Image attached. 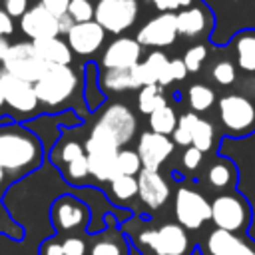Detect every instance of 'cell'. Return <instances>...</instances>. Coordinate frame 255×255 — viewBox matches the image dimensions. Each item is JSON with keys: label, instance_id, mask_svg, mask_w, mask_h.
Returning a JSON list of instances; mask_svg holds the SVG:
<instances>
[{"label": "cell", "instance_id": "cb8c5ba5", "mask_svg": "<svg viewBox=\"0 0 255 255\" xmlns=\"http://www.w3.org/2000/svg\"><path fill=\"white\" fill-rule=\"evenodd\" d=\"M205 181L211 189L215 191H223V189H229L235 185L237 181V169L235 165L227 159V157H217L209 167H207V173H205Z\"/></svg>", "mask_w": 255, "mask_h": 255}, {"label": "cell", "instance_id": "5bb4252c", "mask_svg": "<svg viewBox=\"0 0 255 255\" xmlns=\"http://www.w3.org/2000/svg\"><path fill=\"white\" fill-rule=\"evenodd\" d=\"M98 122L104 124L114 133V137L120 143V147L129 143L133 139V135H135V129H137V120H135L133 112L124 104H112L102 114V118Z\"/></svg>", "mask_w": 255, "mask_h": 255}, {"label": "cell", "instance_id": "4dcf8cb0", "mask_svg": "<svg viewBox=\"0 0 255 255\" xmlns=\"http://www.w3.org/2000/svg\"><path fill=\"white\" fill-rule=\"evenodd\" d=\"M191 145H195L203 153L213 149V145H215V126L209 120H201L199 118V122L195 126V131H193Z\"/></svg>", "mask_w": 255, "mask_h": 255}, {"label": "cell", "instance_id": "603a6c76", "mask_svg": "<svg viewBox=\"0 0 255 255\" xmlns=\"http://www.w3.org/2000/svg\"><path fill=\"white\" fill-rule=\"evenodd\" d=\"M38 56L50 66V64H60V66H70L72 62V48L68 42L60 40L58 36L54 38H42V40H32Z\"/></svg>", "mask_w": 255, "mask_h": 255}, {"label": "cell", "instance_id": "f907efd6", "mask_svg": "<svg viewBox=\"0 0 255 255\" xmlns=\"http://www.w3.org/2000/svg\"><path fill=\"white\" fill-rule=\"evenodd\" d=\"M2 106H4V96H2V92H0V114H2Z\"/></svg>", "mask_w": 255, "mask_h": 255}, {"label": "cell", "instance_id": "4fadbf2b", "mask_svg": "<svg viewBox=\"0 0 255 255\" xmlns=\"http://www.w3.org/2000/svg\"><path fill=\"white\" fill-rule=\"evenodd\" d=\"M66 40L74 54L90 56L102 48V44L106 40V30L96 20L80 22V24L72 26V30L66 34Z\"/></svg>", "mask_w": 255, "mask_h": 255}, {"label": "cell", "instance_id": "8fae6325", "mask_svg": "<svg viewBox=\"0 0 255 255\" xmlns=\"http://www.w3.org/2000/svg\"><path fill=\"white\" fill-rule=\"evenodd\" d=\"M141 58V44L135 38L120 36L108 44L102 54V68L104 70H126L139 64Z\"/></svg>", "mask_w": 255, "mask_h": 255}, {"label": "cell", "instance_id": "83f0119b", "mask_svg": "<svg viewBox=\"0 0 255 255\" xmlns=\"http://www.w3.org/2000/svg\"><path fill=\"white\" fill-rule=\"evenodd\" d=\"M199 122V116L195 112H185L183 116L177 118V126L171 133V141L175 145H181V147H189L191 145V139H193V131H195V126Z\"/></svg>", "mask_w": 255, "mask_h": 255}, {"label": "cell", "instance_id": "6da1fadb", "mask_svg": "<svg viewBox=\"0 0 255 255\" xmlns=\"http://www.w3.org/2000/svg\"><path fill=\"white\" fill-rule=\"evenodd\" d=\"M42 161V145L34 133L22 126L0 128V165L10 175L32 171Z\"/></svg>", "mask_w": 255, "mask_h": 255}, {"label": "cell", "instance_id": "681fc988", "mask_svg": "<svg viewBox=\"0 0 255 255\" xmlns=\"http://www.w3.org/2000/svg\"><path fill=\"white\" fill-rule=\"evenodd\" d=\"M4 175H6V171H4V167L0 165V185H2V181H4Z\"/></svg>", "mask_w": 255, "mask_h": 255}, {"label": "cell", "instance_id": "f35d334b", "mask_svg": "<svg viewBox=\"0 0 255 255\" xmlns=\"http://www.w3.org/2000/svg\"><path fill=\"white\" fill-rule=\"evenodd\" d=\"M84 153H86V149H84L78 141H66V143L60 147L58 157H60V161L70 163L72 159H76V157H80V155H84Z\"/></svg>", "mask_w": 255, "mask_h": 255}, {"label": "cell", "instance_id": "3957f363", "mask_svg": "<svg viewBox=\"0 0 255 255\" xmlns=\"http://www.w3.org/2000/svg\"><path fill=\"white\" fill-rule=\"evenodd\" d=\"M223 131L233 137H245L255 131V102L241 94H227L217 102Z\"/></svg>", "mask_w": 255, "mask_h": 255}, {"label": "cell", "instance_id": "8992f818", "mask_svg": "<svg viewBox=\"0 0 255 255\" xmlns=\"http://www.w3.org/2000/svg\"><path fill=\"white\" fill-rule=\"evenodd\" d=\"M2 66H4L2 70H6L8 74H12L20 80H26L30 84H36L48 68V64L38 56L32 42L10 44V48L2 60Z\"/></svg>", "mask_w": 255, "mask_h": 255}, {"label": "cell", "instance_id": "5b68a950", "mask_svg": "<svg viewBox=\"0 0 255 255\" xmlns=\"http://www.w3.org/2000/svg\"><path fill=\"white\" fill-rule=\"evenodd\" d=\"M211 221L217 229L241 233L251 221L249 201L239 191H223L211 201Z\"/></svg>", "mask_w": 255, "mask_h": 255}, {"label": "cell", "instance_id": "f546056e", "mask_svg": "<svg viewBox=\"0 0 255 255\" xmlns=\"http://www.w3.org/2000/svg\"><path fill=\"white\" fill-rule=\"evenodd\" d=\"M187 104L195 114L207 112L215 104V92L205 84H193L187 90Z\"/></svg>", "mask_w": 255, "mask_h": 255}, {"label": "cell", "instance_id": "e0dca14e", "mask_svg": "<svg viewBox=\"0 0 255 255\" xmlns=\"http://www.w3.org/2000/svg\"><path fill=\"white\" fill-rule=\"evenodd\" d=\"M88 207L76 197L64 195L52 205V221L60 231H72L88 223Z\"/></svg>", "mask_w": 255, "mask_h": 255}, {"label": "cell", "instance_id": "c3c4849f", "mask_svg": "<svg viewBox=\"0 0 255 255\" xmlns=\"http://www.w3.org/2000/svg\"><path fill=\"white\" fill-rule=\"evenodd\" d=\"M8 48H10V44H8V40H6V38H0V62L4 60V56H6V52H8Z\"/></svg>", "mask_w": 255, "mask_h": 255}, {"label": "cell", "instance_id": "1f68e13d", "mask_svg": "<svg viewBox=\"0 0 255 255\" xmlns=\"http://www.w3.org/2000/svg\"><path fill=\"white\" fill-rule=\"evenodd\" d=\"M116 169H118V175H135L143 169L141 165V159L137 155L135 149H122L118 151V157H116Z\"/></svg>", "mask_w": 255, "mask_h": 255}, {"label": "cell", "instance_id": "f6af8a7d", "mask_svg": "<svg viewBox=\"0 0 255 255\" xmlns=\"http://www.w3.org/2000/svg\"><path fill=\"white\" fill-rule=\"evenodd\" d=\"M14 32V22L8 16V12L4 8H0V38H6Z\"/></svg>", "mask_w": 255, "mask_h": 255}, {"label": "cell", "instance_id": "d6a6232c", "mask_svg": "<svg viewBox=\"0 0 255 255\" xmlns=\"http://www.w3.org/2000/svg\"><path fill=\"white\" fill-rule=\"evenodd\" d=\"M211 78L215 80V84L219 86H231L237 80V68L233 62L229 60H219L213 64L211 68Z\"/></svg>", "mask_w": 255, "mask_h": 255}, {"label": "cell", "instance_id": "30bf717a", "mask_svg": "<svg viewBox=\"0 0 255 255\" xmlns=\"http://www.w3.org/2000/svg\"><path fill=\"white\" fill-rule=\"evenodd\" d=\"M177 38V26H175V12H159L155 18H151L147 24H143L137 32V42L141 46L151 48H165L171 46Z\"/></svg>", "mask_w": 255, "mask_h": 255}, {"label": "cell", "instance_id": "ab89813d", "mask_svg": "<svg viewBox=\"0 0 255 255\" xmlns=\"http://www.w3.org/2000/svg\"><path fill=\"white\" fill-rule=\"evenodd\" d=\"M159 12H179L193 4V0H149Z\"/></svg>", "mask_w": 255, "mask_h": 255}, {"label": "cell", "instance_id": "9a60e30c", "mask_svg": "<svg viewBox=\"0 0 255 255\" xmlns=\"http://www.w3.org/2000/svg\"><path fill=\"white\" fill-rule=\"evenodd\" d=\"M20 30L32 38V40H42V38H54L60 34L58 28V18L46 10L40 2L30 6L26 14L20 18Z\"/></svg>", "mask_w": 255, "mask_h": 255}, {"label": "cell", "instance_id": "52a82bcc", "mask_svg": "<svg viewBox=\"0 0 255 255\" xmlns=\"http://www.w3.org/2000/svg\"><path fill=\"white\" fill-rule=\"evenodd\" d=\"M137 0H98L94 6V20L112 34H122L137 20Z\"/></svg>", "mask_w": 255, "mask_h": 255}, {"label": "cell", "instance_id": "d590c367", "mask_svg": "<svg viewBox=\"0 0 255 255\" xmlns=\"http://www.w3.org/2000/svg\"><path fill=\"white\" fill-rule=\"evenodd\" d=\"M68 14L76 24L94 20V4L90 0H72L68 6Z\"/></svg>", "mask_w": 255, "mask_h": 255}, {"label": "cell", "instance_id": "9c48e42d", "mask_svg": "<svg viewBox=\"0 0 255 255\" xmlns=\"http://www.w3.org/2000/svg\"><path fill=\"white\" fill-rule=\"evenodd\" d=\"M0 92L4 96V104L12 108L20 116H32L38 110V96L34 84L20 80L6 70H0Z\"/></svg>", "mask_w": 255, "mask_h": 255}, {"label": "cell", "instance_id": "60d3db41", "mask_svg": "<svg viewBox=\"0 0 255 255\" xmlns=\"http://www.w3.org/2000/svg\"><path fill=\"white\" fill-rule=\"evenodd\" d=\"M64 255H86V243L80 237H68L62 241Z\"/></svg>", "mask_w": 255, "mask_h": 255}, {"label": "cell", "instance_id": "7bdbcfd3", "mask_svg": "<svg viewBox=\"0 0 255 255\" xmlns=\"http://www.w3.org/2000/svg\"><path fill=\"white\" fill-rule=\"evenodd\" d=\"M70 2H72V0H40V4H42L46 10H50L56 18H60V16H64V14L68 12Z\"/></svg>", "mask_w": 255, "mask_h": 255}, {"label": "cell", "instance_id": "7c38bea8", "mask_svg": "<svg viewBox=\"0 0 255 255\" xmlns=\"http://www.w3.org/2000/svg\"><path fill=\"white\" fill-rule=\"evenodd\" d=\"M175 143L169 139V135H161L155 131H143L137 139V155L141 159V165L145 169H157L161 167V163L173 153Z\"/></svg>", "mask_w": 255, "mask_h": 255}, {"label": "cell", "instance_id": "ac0fdd59", "mask_svg": "<svg viewBox=\"0 0 255 255\" xmlns=\"http://www.w3.org/2000/svg\"><path fill=\"white\" fill-rule=\"evenodd\" d=\"M211 12L203 6H187L179 12H175V26L177 36L185 38H199L211 30Z\"/></svg>", "mask_w": 255, "mask_h": 255}, {"label": "cell", "instance_id": "ffe728a7", "mask_svg": "<svg viewBox=\"0 0 255 255\" xmlns=\"http://www.w3.org/2000/svg\"><path fill=\"white\" fill-rule=\"evenodd\" d=\"M207 249L211 255H255V251L235 233H229L217 227L215 231L209 233Z\"/></svg>", "mask_w": 255, "mask_h": 255}, {"label": "cell", "instance_id": "8d00e7d4", "mask_svg": "<svg viewBox=\"0 0 255 255\" xmlns=\"http://www.w3.org/2000/svg\"><path fill=\"white\" fill-rule=\"evenodd\" d=\"M90 255H124V243L112 237H102L92 245Z\"/></svg>", "mask_w": 255, "mask_h": 255}, {"label": "cell", "instance_id": "ba28073f", "mask_svg": "<svg viewBox=\"0 0 255 255\" xmlns=\"http://www.w3.org/2000/svg\"><path fill=\"white\" fill-rule=\"evenodd\" d=\"M173 213L181 227L199 229L205 221L211 219V203L203 197V193L183 185L175 191Z\"/></svg>", "mask_w": 255, "mask_h": 255}, {"label": "cell", "instance_id": "7402d4cb", "mask_svg": "<svg viewBox=\"0 0 255 255\" xmlns=\"http://www.w3.org/2000/svg\"><path fill=\"white\" fill-rule=\"evenodd\" d=\"M231 50L239 70L255 74V30H243L233 36Z\"/></svg>", "mask_w": 255, "mask_h": 255}, {"label": "cell", "instance_id": "f1b7e54d", "mask_svg": "<svg viewBox=\"0 0 255 255\" xmlns=\"http://www.w3.org/2000/svg\"><path fill=\"white\" fill-rule=\"evenodd\" d=\"M137 195V177L135 175H118L110 181V197L116 203H126Z\"/></svg>", "mask_w": 255, "mask_h": 255}, {"label": "cell", "instance_id": "bcb514c9", "mask_svg": "<svg viewBox=\"0 0 255 255\" xmlns=\"http://www.w3.org/2000/svg\"><path fill=\"white\" fill-rule=\"evenodd\" d=\"M40 255H64L62 243H58V241H54V239L44 241L42 247H40Z\"/></svg>", "mask_w": 255, "mask_h": 255}, {"label": "cell", "instance_id": "484cf974", "mask_svg": "<svg viewBox=\"0 0 255 255\" xmlns=\"http://www.w3.org/2000/svg\"><path fill=\"white\" fill-rule=\"evenodd\" d=\"M167 100L163 96V86L159 84H149L137 90V112L149 116L151 112H155L157 108L165 106Z\"/></svg>", "mask_w": 255, "mask_h": 255}, {"label": "cell", "instance_id": "e575fe53", "mask_svg": "<svg viewBox=\"0 0 255 255\" xmlns=\"http://www.w3.org/2000/svg\"><path fill=\"white\" fill-rule=\"evenodd\" d=\"M90 175V167H88V155H80L76 159H72L70 163H66V177L74 183L84 181Z\"/></svg>", "mask_w": 255, "mask_h": 255}, {"label": "cell", "instance_id": "7dc6e473", "mask_svg": "<svg viewBox=\"0 0 255 255\" xmlns=\"http://www.w3.org/2000/svg\"><path fill=\"white\" fill-rule=\"evenodd\" d=\"M74 24H76V22L72 20V16H70L68 12H66L64 16H60V18H58V28H60V34H68V32L72 30V26H74Z\"/></svg>", "mask_w": 255, "mask_h": 255}, {"label": "cell", "instance_id": "4316f807", "mask_svg": "<svg viewBox=\"0 0 255 255\" xmlns=\"http://www.w3.org/2000/svg\"><path fill=\"white\" fill-rule=\"evenodd\" d=\"M175 126H177L175 110H173L171 106H167V104L149 114V128H151V131H155V133L171 135L173 129H175Z\"/></svg>", "mask_w": 255, "mask_h": 255}, {"label": "cell", "instance_id": "d6986e66", "mask_svg": "<svg viewBox=\"0 0 255 255\" xmlns=\"http://www.w3.org/2000/svg\"><path fill=\"white\" fill-rule=\"evenodd\" d=\"M137 68H139L143 86H149V84L169 86V84H171L169 60H167V56H165L163 52H159V50L147 54V58H145L143 62H139Z\"/></svg>", "mask_w": 255, "mask_h": 255}, {"label": "cell", "instance_id": "74e56055", "mask_svg": "<svg viewBox=\"0 0 255 255\" xmlns=\"http://www.w3.org/2000/svg\"><path fill=\"white\" fill-rule=\"evenodd\" d=\"M203 161V151L197 149L195 145H189L183 149V155H181V165L187 169V171H195Z\"/></svg>", "mask_w": 255, "mask_h": 255}, {"label": "cell", "instance_id": "44dd1931", "mask_svg": "<svg viewBox=\"0 0 255 255\" xmlns=\"http://www.w3.org/2000/svg\"><path fill=\"white\" fill-rule=\"evenodd\" d=\"M100 86L106 92H126L143 88L137 66L126 70H104L100 76Z\"/></svg>", "mask_w": 255, "mask_h": 255}, {"label": "cell", "instance_id": "b9f144b4", "mask_svg": "<svg viewBox=\"0 0 255 255\" xmlns=\"http://www.w3.org/2000/svg\"><path fill=\"white\" fill-rule=\"evenodd\" d=\"M28 8V0H4V10L10 18H22Z\"/></svg>", "mask_w": 255, "mask_h": 255}, {"label": "cell", "instance_id": "2e32d148", "mask_svg": "<svg viewBox=\"0 0 255 255\" xmlns=\"http://www.w3.org/2000/svg\"><path fill=\"white\" fill-rule=\"evenodd\" d=\"M169 183L157 169H141L137 173V195L149 209H159L169 199Z\"/></svg>", "mask_w": 255, "mask_h": 255}, {"label": "cell", "instance_id": "7a4b0ae2", "mask_svg": "<svg viewBox=\"0 0 255 255\" xmlns=\"http://www.w3.org/2000/svg\"><path fill=\"white\" fill-rule=\"evenodd\" d=\"M78 82V74L70 66L50 64L42 78L34 84V90L40 104L46 108H58L76 94Z\"/></svg>", "mask_w": 255, "mask_h": 255}, {"label": "cell", "instance_id": "836d02e7", "mask_svg": "<svg viewBox=\"0 0 255 255\" xmlns=\"http://www.w3.org/2000/svg\"><path fill=\"white\" fill-rule=\"evenodd\" d=\"M205 58H207V48H205L203 44H195V46H191V48L185 50V54H183V64H185L187 72L195 74V72L201 70Z\"/></svg>", "mask_w": 255, "mask_h": 255}, {"label": "cell", "instance_id": "ee69618b", "mask_svg": "<svg viewBox=\"0 0 255 255\" xmlns=\"http://www.w3.org/2000/svg\"><path fill=\"white\" fill-rule=\"evenodd\" d=\"M169 74H171V82H181L185 80V76L189 74L185 64H183V58H175V60H169Z\"/></svg>", "mask_w": 255, "mask_h": 255}, {"label": "cell", "instance_id": "277c9868", "mask_svg": "<svg viewBox=\"0 0 255 255\" xmlns=\"http://www.w3.org/2000/svg\"><path fill=\"white\" fill-rule=\"evenodd\" d=\"M137 243L151 255H191V239L179 223H163L153 229H143Z\"/></svg>", "mask_w": 255, "mask_h": 255}, {"label": "cell", "instance_id": "d4e9b609", "mask_svg": "<svg viewBox=\"0 0 255 255\" xmlns=\"http://www.w3.org/2000/svg\"><path fill=\"white\" fill-rule=\"evenodd\" d=\"M86 155H88L90 175H94L98 181H112L118 177V169H116L118 153H86Z\"/></svg>", "mask_w": 255, "mask_h": 255}]
</instances>
